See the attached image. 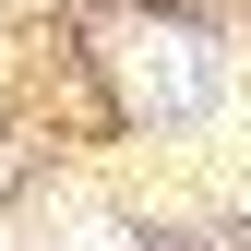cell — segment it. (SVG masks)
<instances>
[{
    "mask_svg": "<svg viewBox=\"0 0 251 251\" xmlns=\"http://www.w3.org/2000/svg\"><path fill=\"white\" fill-rule=\"evenodd\" d=\"M120 96H132L144 120H192V108H215V60H203V36H179V24H132V36H120Z\"/></svg>",
    "mask_w": 251,
    "mask_h": 251,
    "instance_id": "1",
    "label": "cell"
},
{
    "mask_svg": "<svg viewBox=\"0 0 251 251\" xmlns=\"http://www.w3.org/2000/svg\"><path fill=\"white\" fill-rule=\"evenodd\" d=\"M48 251H120V239H108V227H96V215H72V227H60V239H48Z\"/></svg>",
    "mask_w": 251,
    "mask_h": 251,
    "instance_id": "2",
    "label": "cell"
}]
</instances>
